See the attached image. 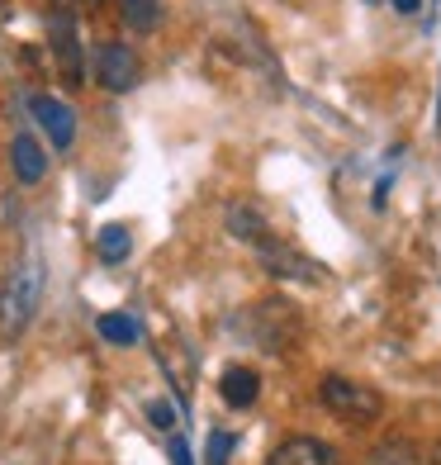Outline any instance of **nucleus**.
Masks as SVG:
<instances>
[{"instance_id": "1", "label": "nucleus", "mask_w": 441, "mask_h": 465, "mask_svg": "<svg viewBox=\"0 0 441 465\" xmlns=\"http://www.w3.org/2000/svg\"><path fill=\"white\" fill-rule=\"evenodd\" d=\"M38 290H44V266H38V257H19L0 281V342L24 337L38 313Z\"/></svg>"}, {"instance_id": "2", "label": "nucleus", "mask_w": 441, "mask_h": 465, "mask_svg": "<svg viewBox=\"0 0 441 465\" xmlns=\"http://www.w3.org/2000/svg\"><path fill=\"white\" fill-rule=\"evenodd\" d=\"M318 404L338 422H351V428H370V422H380V413H385L380 390L361 385V380H347V375H323L318 380Z\"/></svg>"}, {"instance_id": "3", "label": "nucleus", "mask_w": 441, "mask_h": 465, "mask_svg": "<svg viewBox=\"0 0 441 465\" xmlns=\"http://www.w3.org/2000/svg\"><path fill=\"white\" fill-rule=\"evenodd\" d=\"M242 332H247L251 347L280 356V351L294 347V337H299V309L289 300H261L242 313Z\"/></svg>"}, {"instance_id": "4", "label": "nucleus", "mask_w": 441, "mask_h": 465, "mask_svg": "<svg viewBox=\"0 0 441 465\" xmlns=\"http://www.w3.org/2000/svg\"><path fill=\"white\" fill-rule=\"evenodd\" d=\"M251 252H257V262H261L276 281H304V285H323V281H328V266H323V262L304 257L294 242H280V238H270V232H266V238L251 247Z\"/></svg>"}, {"instance_id": "5", "label": "nucleus", "mask_w": 441, "mask_h": 465, "mask_svg": "<svg viewBox=\"0 0 441 465\" xmlns=\"http://www.w3.org/2000/svg\"><path fill=\"white\" fill-rule=\"evenodd\" d=\"M91 72L100 81V91H110V95H129L138 81H142V57L129 48V44H95L91 53Z\"/></svg>"}, {"instance_id": "6", "label": "nucleus", "mask_w": 441, "mask_h": 465, "mask_svg": "<svg viewBox=\"0 0 441 465\" xmlns=\"http://www.w3.org/2000/svg\"><path fill=\"white\" fill-rule=\"evenodd\" d=\"M48 44H53V57H57V67L62 76L72 81V86H81V76H86V53H81V34H76V19L53 5L48 10Z\"/></svg>"}, {"instance_id": "7", "label": "nucleus", "mask_w": 441, "mask_h": 465, "mask_svg": "<svg viewBox=\"0 0 441 465\" xmlns=\"http://www.w3.org/2000/svg\"><path fill=\"white\" fill-rule=\"evenodd\" d=\"M29 110H34L38 129L48 134V143L57 147V153H72V143H76V114H72V104H62L53 95H29Z\"/></svg>"}, {"instance_id": "8", "label": "nucleus", "mask_w": 441, "mask_h": 465, "mask_svg": "<svg viewBox=\"0 0 441 465\" xmlns=\"http://www.w3.org/2000/svg\"><path fill=\"white\" fill-rule=\"evenodd\" d=\"M266 465H342V456L318 437H285L280 447L266 456Z\"/></svg>"}, {"instance_id": "9", "label": "nucleus", "mask_w": 441, "mask_h": 465, "mask_svg": "<svg viewBox=\"0 0 441 465\" xmlns=\"http://www.w3.org/2000/svg\"><path fill=\"white\" fill-rule=\"evenodd\" d=\"M10 166H15V181L19 185H38L48 176V153H44V143H38L34 134H19L10 143Z\"/></svg>"}, {"instance_id": "10", "label": "nucleus", "mask_w": 441, "mask_h": 465, "mask_svg": "<svg viewBox=\"0 0 441 465\" xmlns=\"http://www.w3.org/2000/svg\"><path fill=\"white\" fill-rule=\"evenodd\" d=\"M219 394H223L228 409H251V404H257V394H261V375L251 366H228L219 375Z\"/></svg>"}, {"instance_id": "11", "label": "nucleus", "mask_w": 441, "mask_h": 465, "mask_svg": "<svg viewBox=\"0 0 441 465\" xmlns=\"http://www.w3.org/2000/svg\"><path fill=\"white\" fill-rule=\"evenodd\" d=\"M223 223H228V232H233L238 242H247V247H257L261 238H266V219L257 214L251 204H228V214H223Z\"/></svg>"}, {"instance_id": "12", "label": "nucleus", "mask_w": 441, "mask_h": 465, "mask_svg": "<svg viewBox=\"0 0 441 465\" xmlns=\"http://www.w3.org/2000/svg\"><path fill=\"white\" fill-rule=\"evenodd\" d=\"M129 252H133V232L123 228V223H104L95 232V257L104 266H119V262H129Z\"/></svg>"}, {"instance_id": "13", "label": "nucleus", "mask_w": 441, "mask_h": 465, "mask_svg": "<svg viewBox=\"0 0 441 465\" xmlns=\"http://www.w3.org/2000/svg\"><path fill=\"white\" fill-rule=\"evenodd\" d=\"M366 465H423V451L408 437H385L380 447L366 456Z\"/></svg>"}, {"instance_id": "14", "label": "nucleus", "mask_w": 441, "mask_h": 465, "mask_svg": "<svg viewBox=\"0 0 441 465\" xmlns=\"http://www.w3.org/2000/svg\"><path fill=\"white\" fill-rule=\"evenodd\" d=\"M100 337L104 342H114V347H133L138 337H142V328H138V319H129V313H100Z\"/></svg>"}, {"instance_id": "15", "label": "nucleus", "mask_w": 441, "mask_h": 465, "mask_svg": "<svg viewBox=\"0 0 441 465\" xmlns=\"http://www.w3.org/2000/svg\"><path fill=\"white\" fill-rule=\"evenodd\" d=\"M119 10L129 19V29H138V34L162 29V0H119Z\"/></svg>"}, {"instance_id": "16", "label": "nucleus", "mask_w": 441, "mask_h": 465, "mask_svg": "<svg viewBox=\"0 0 441 465\" xmlns=\"http://www.w3.org/2000/svg\"><path fill=\"white\" fill-rule=\"evenodd\" d=\"M233 451H238V432L214 428V432H209V447H204V465H228Z\"/></svg>"}, {"instance_id": "17", "label": "nucleus", "mask_w": 441, "mask_h": 465, "mask_svg": "<svg viewBox=\"0 0 441 465\" xmlns=\"http://www.w3.org/2000/svg\"><path fill=\"white\" fill-rule=\"evenodd\" d=\"M147 422H152V428H162V432H172V428H176V409L166 404V399H152V404H147Z\"/></svg>"}, {"instance_id": "18", "label": "nucleus", "mask_w": 441, "mask_h": 465, "mask_svg": "<svg viewBox=\"0 0 441 465\" xmlns=\"http://www.w3.org/2000/svg\"><path fill=\"white\" fill-rule=\"evenodd\" d=\"M166 451H172V465H195L191 460V447H185V437L172 432V441H166Z\"/></svg>"}, {"instance_id": "19", "label": "nucleus", "mask_w": 441, "mask_h": 465, "mask_svg": "<svg viewBox=\"0 0 441 465\" xmlns=\"http://www.w3.org/2000/svg\"><path fill=\"white\" fill-rule=\"evenodd\" d=\"M389 5H394L398 15H417V10H423V0H389Z\"/></svg>"}, {"instance_id": "20", "label": "nucleus", "mask_w": 441, "mask_h": 465, "mask_svg": "<svg viewBox=\"0 0 441 465\" xmlns=\"http://www.w3.org/2000/svg\"><path fill=\"white\" fill-rule=\"evenodd\" d=\"M423 465H441V441H436V447H432V456H427Z\"/></svg>"}, {"instance_id": "21", "label": "nucleus", "mask_w": 441, "mask_h": 465, "mask_svg": "<svg viewBox=\"0 0 441 465\" xmlns=\"http://www.w3.org/2000/svg\"><path fill=\"white\" fill-rule=\"evenodd\" d=\"M72 5H86V0H72Z\"/></svg>"}]
</instances>
